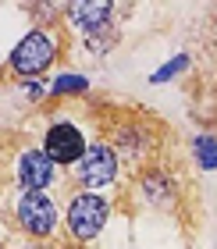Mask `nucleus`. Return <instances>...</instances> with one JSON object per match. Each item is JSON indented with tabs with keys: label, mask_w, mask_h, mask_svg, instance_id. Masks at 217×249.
<instances>
[{
	"label": "nucleus",
	"mask_w": 217,
	"mask_h": 249,
	"mask_svg": "<svg viewBox=\"0 0 217 249\" xmlns=\"http://www.w3.org/2000/svg\"><path fill=\"white\" fill-rule=\"evenodd\" d=\"M132 192L139 196L143 207L167 210V213H178V217H185V207L196 196L181 157H157V160H150L143 171H135Z\"/></svg>",
	"instance_id": "obj_1"
},
{
	"label": "nucleus",
	"mask_w": 217,
	"mask_h": 249,
	"mask_svg": "<svg viewBox=\"0 0 217 249\" xmlns=\"http://www.w3.org/2000/svg\"><path fill=\"white\" fill-rule=\"evenodd\" d=\"M107 146L114 150V157H121L132 171H143L150 160H157V124L146 114H125L114 110V118L107 121Z\"/></svg>",
	"instance_id": "obj_2"
},
{
	"label": "nucleus",
	"mask_w": 217,
	"mask_h": 249,
	"mask_svg": "<svg viewBox=\"0 0 217 249\" xmlns=\"http://www.w3.org/2000/svg\"><path fill=\"white\" fill-rule=\"evenodd\" d=\"M107 213H110V203L96 192H75L72 203H68V235L82 246V242H93L107 224Z\"/></svg>",
	"instance_id": "obj_3"
},
{
	"label": "nucleus",
	"mask_w": 217,
	"mask_h": 249,
	"mask_svg": "<svg viewBox=\"0 0 217 249\" xmlns=\"http://www.w3.org/2000/svg\"><path fill=\"white\" fill-rule=\"evenodd\" d=\"M57 50H61V43H57L47 29H32L29 36L15 47V53H11V71H15L18 78H36V75H43L54 64Z\"/></svg>",
	"instance_id": "obj_4"
},
{
	"label": "nucleus",
	"mask_w": 217,
	"mask_h": 249,
	"mask_svg": "<svg viewBox=\"0 0 217 249\" xmlns=\"http://www.w3.org/2000/svg\"><path fill=\"white\" fill-rule=\"evenodd\" d=\"M15 221L21 224V231L32 235L36 242L50 239L57 228V203L47 192H21L15 203Z\"/></svg>",
	"instance_id": "obj_5"
},
{
	"label": "nucleus",
	"mask_w": 217,
	"mask_h": 249,
	"mask_svg": "<svg viewBox=\"0 0 217 249\" xmlns=\"http://www.w3.org/2000/svg\"><path fill=\"white\" fill-rule=\"evenodd\" d=\"M118 157L107 142H93L86 146V153L75 160V182L82 185V192H96L100 185H110L118 178Z\"/></svg>",
	"instance_id": "obj_6"
},
{
	"label": "nucleus",
	"mask_w": 217,
	"mask_h": 249,
	"mask_svg": "<svg viewBox=\"0 0 217 249\" xmlns=\"http://www.w3.org/2000/svg\"><path fill=\"white\" fill-rule=\"evenodd\" d=\"M86 135L75 121H54L47 132H43V146L39 150L50 157L54 167H72L78 157L86 153Z\"/></svg>",
	"instance_id": "obj_7"
},
{
	"label": "nucleus",
	"mask_w": 217,
	"mask_h": 249,
	"mask_svg": "<svg viewBox=\"0 0 217 249\" xmlns=\"http://www.w3.org/2000/svg\"><path fill=\"white\" fill-rule=\"evenodd\" d=\"M11 178L21 185V192H43L57 178V167L39 146H21L18 157L11 160Z\"/></svg>",
	"instance_id": "obj_8"
},
{
	"label": "nucleus",
	"mask_w": 217,
	"mask_h": 249,
	"mask_svg": "<svg viewBox=\"0 0 217 249\" xmlns=\"http://www.w3.org/2000/svg\"><path fill=\"white\" fill-rule=\"evenodd\" d=\"M114 4H68L64 15L72 21L75 32H82V36H96V32H107L110 29V15H114Z\"/></svg>",
	"instance_id": "obj_9"
},
{
	"label": "nucleus",
	"mask_w": 217,
	"mask_h": 249,
	"mask_svg": "<svg viewBox=\"0 0 217 249\" xmlns=\"http://www.w3.org/2000/svg\"><path fill=\"white\" fill-rule=\"evenodd\" d=\"M192 160L203 171H217V139L214 135H196L192 139Z\"/></svg>",
	"instance_id": "obj_10"
},
{
	"label": "nucleus",
	"mask_w": 217,
	"mask_h": 249,
	"mask_svg": "<svg viewBox=\"0 0 217 249\" xmlns=\"http://www.w3.org/2000/svg\"><path fill=\"white\" fill-rule=\"evenodd\" d=\"M72 93H89V82L82 75H57L50 86V96H72Z\"/></svg>",
	"instance_id": "obj_11"
},
{
	"label": "nucleus",
	"mask_w": 217,
	"mask_h": 249,
	"mask_svg": "<svg viewBox=\"0 0 217 249\" xmlns=\"http://www.w3.org/2000/svg\"><path fill=\"white\" fill-rule=\"evenodd\" d=\"M185 68H189V53H181V57H171V61L161 68V71L150 75V82H153V86H164V82H171L178 71H185Z\"/></svg>",
	"instance_id": "obj_12"
},
{
	"label": "nucleus",
	"mask_w": 217,
	"mask_h": 249,
	"mask_svg": "<svg viewBox=\"0 0 217 249\" xmlns=\"http://www.w3.org/2000/svg\"><path fill=\"white\" fill-rule=\"evenodd\" d=\"M43 93H47V86H43V82H39V78H36V82H32V86H29V96H32V100H36V96H43Z\"/></svg>",
	"instance_id": "obj_13"
},
{
	"label": "nucleus",
	"mask_w": 217,
	"mask_h": 249,
	"mask_svg": "<svg viewBox=\"0 0 217 249\" xmlns=\"http://www.w3.org/2000/svg\"><path fill=\"white\" fill-rule=\"evenodd\" d=\"M29 249H47V246H43V242H32V246H29Z\"/></svg>",
	"instance_id": "obj_14"
},
{
	"label": "nucleus",
	"mask_w": 217,
	"mask_h": 249,
	"mask_svg": "<svg viewBox=\"0 0 217 249\" xmlns=\"http://www.w3.org/2000/svg\"><path fill=\"white\" fill-rule=\"evenodd\" d=\"M64 249H82V246H64Z\"/></svg>",
	"instance_id": "obj_15"
}]
</instances>
